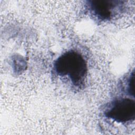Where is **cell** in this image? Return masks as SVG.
<instances>
[{
  "mask_svg": "<svg viewBox=\"0 0 135 135\" xmlns=\"http://www.w3.org/2000/svg\"><path fill=\"white\" fill-rule=\"evenodd\" d=\"M54 69L57 75L68 76L75 86L84 84L87 74V64L78 52L69 51L63 53L55 61Z\"/></svg>",
  "mask_w": 135,
  "mask_h": 135,
  "instance_id": "obj_1",
  "label": "cell"
},
{
  "mask_svg": "<svg viewBox=\"0 0 135 135\" xmlns=\"http://www.w3.org/2000/svg\"><path fill=\"white\" fill-rule=\"evenodd\" d=\"M104 114L117 122H127L135 118V102L130 98H120L112 102Z\"/></svg>",
  "mask_w": 135,
  "mask_h": 135,
  "instance_id": "obj_2",
  "label": "cell"
},
{
  "mask_svg": "<svg viewBox=\"0 0 135 135\" xmlns=\"http://www.w3.org/2000/svg\"><path fill=\"white\" fill-rule=\"evenodd\" d=\"M122 1L114 0H92L89 1L91 12L102 20H110L118 8H121Z\"/></svg>",
  "mask_w": 135,
  "mask_h": 135,
  "instance_id": "obj_3",
  "label": "cell"
},
{
  "mask_svg": "<svg viewBox=\"0 0 135 135\" xmlns=\"http://www.w3.org/2000/svg\"><path fill=\"white\" fill-rule=\"evenodd\" d=\"M134 73H132V74L129 79L128 82V91L130 94L134 95Z\"/></svg>",
  "mask_w": 135,
  "mask_h": 135,
  "instance_id": "obj_4",
  "label": "cell"
}]
</instances>
